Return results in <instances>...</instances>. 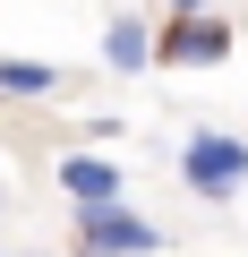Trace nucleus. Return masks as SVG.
<instances>
[{
	"mask_svg": "<svg viewBox=\"0 0 248 257\" xmlns=\"http://www.w3.org/2000/svg\"><path fill=\"white\" fill-rule=\"evenodd\" d=\"M163 248V231L146 223V214H129V206H77V257H154Z\"/></svg>",
	"mask_w": 248,
	"mask_h": 257,
	"instance_id": "f257e3e1",
	"label": "nucleus"
},
{
	"mask_svg": "<svg viewBox=\"0 0 248 257\" xmlns=\"http://www.w3.org/2000/svg\"><path fill=\"white\" fill-rule=\"evenodd\" d=\"M180 172L197 197H239L248 189V146L222 138V128H188V146H180Z\"/></svg>",
	"mask_w": 248,
	"mask_h": 257,
	"instance_id": "f03ea898",
	"label": "nucleus"
},
{
	"mask_svg": "<svg viewBox=\"0 0 248 257\" xmlns=\"http://www.w3.org/2000/svg\"><path fill=\"white\" fill-rule=\"evenodd\" d=\"M222 52H231V26L222 18H171L163 43H154V60H180V69H214Z\"/></svg>",
	"mask_w": 248,
	"mask_h": 257,
	"instance_id": "7ed1b4c3",
	"label": "nucleus"
},
{
	"mask_svg": "<svg viewBox=\"0 0 248 257\" xmlns=\"http://www.w3.org/2000/svg\"><path fill=\"white\" fill-rule=\"evenodd\" d=\"M60 189H69L77 206H111V197H120V163H103V155H69V163H60Z\"/></svg>",
	"mask_w": 248,
	"mask_h": 257,
	"instance_id": "20e7f679",
	"label": "nucleus"
},
{
	"mask_svg": "<svg viewBox=\"0 0 248 257\" xmlns=\"http://www.w3.org/2000/svg\"><path fill=\"white\" fill-rule=\"evenodd\" d=\"M103 60L111 69H154V26L146 18H111L103 26Z\"/></svg>",
	"mask_w": 248,
	"mask_h": 257,
	"instance_id": "39448f33",
	"label": "nucleus"
},
{
	"mask_svg": "<svg viewBox=\"0 0 248 257\" xmlns=\"http://www.w3.org/2000/svg\"><path fill=\"white\" fill-rule=\"evenodd\" d=\"M0 94H60V69H43V60H0Z\"/></svg>",
	"mask_w": 248,
	"mask_h": 257,
	"instance_id": "423d86ee",
	"label": "nucleus"
},
{
	"mask_svg": "<svg viewBox=\"0 0 248 257\" xmlns=\"http://www.w3.org/2000/svg\"><path fill=\"white\" fill-rule=\"evenodd\" d=\"M171 18H214V0H171Z\"/></svg>",
	"mask_w": 248,
	"mask_h": 257,
	"instance_id": "0eeeda50",
	"label": "nucleus"
}]
</instances>
